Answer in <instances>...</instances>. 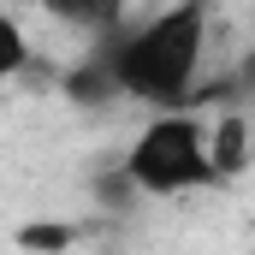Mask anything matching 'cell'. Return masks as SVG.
Returning <instances> with one entry per match:
<instances>
[{
  "mask_svg": "<svg viewBox=\"0 0 255 255\" xmlns=\"http://www.w3.org/2000/svg\"><path fill=\"white\" fill-rule=\"evenodd\" d=\"M125 101L154 113H184L202 101V65H208V0H172L154 18L125 24L119 36L95 42Z\"/></svg>",
  "mask_w": 255,
  "mask_h": 255,
  "instance_id": "6da1fadb",
  "label": "cell"
},
{
  "mask_svg": "<svg viewBox=\"0 0 255 255\" xmlns=\"http://www.w3.org/2000/svg\"><path fill=\"white\" fill-rule=\"evenodd\" d=\"M119 172L136 184V196H196V190L226 184L214 172L208 125H202L196 107H184V113H154L148 125L136 130V142L125 148Z\"/></svg>",
  "mask_w": 255,
  "mask_h": 255,
  "instance_id": "7a4b0ae2",
  "label": "cell"
},
{
  "mask_svg": "<svg viewBox=\"0 0 255 255\" xmlns=\"http://www.w3.org/2000/svg\"><path fill=\"white\" fill-rule=\"evenodd\" d=\"M36 6H42L54 24L89 36V42L119 36V30H125V12H130V0H36Z\"/></svg>",
  "mask_w": 255,
  "mask_h": 255,
  "instance_id": "3957f363",
  "label": "cell"
},
{
  "mask_svg": "<svg viewBox=\"0 0 255 255\" xmlns=\"http://www.w3.org/2000/svg\"><path fill=\"white\" fill-rule=\"evenodd\" d=\"M60 89H65V101H71V107H83V113L125 101V95H119V83H113V65H107V54H101V48H89L77 65H65Z\"/></svg>",
  "mask_w": 255,
  "mask_h": 255,
  "instance_id": "277c9868",
  "label": "cell"
},
{
  "mask_svg": "<svg viewBox=\"0 0 255 255\" xmlns=\"http://www.w3.org/2000/svg\"><path fill=\"white\" fill-rule=\"evenodd\" d=\"M208 154H214L220 178H238L250 166V113L244 107H226L220 125H208Z\"/></svg>",
  "mask_w": 255,
  "mask_h": 255,
  "instance_id": "5b68a950",
  "label": "cell"
},
{
  "mask_svg": "<svg viewBox=\"0 0 255 255\" xmlns=\"http://www.w3.org/2000/svg\"><path fill=\"white\" fill-rule=\"evenodd\" d=\"M24 65H30V36L12 12H0V83H12Z\"/></svg>",
  "mask_w": 255,
  "mask_h": 255,
  "instance_id": "8992f818",
  "label": "cell"
},
{
  "mask_svg": "<svg viewBox=\"0 0 255 255\" xmlns=\"http://www.w3.org/2000/svg\"><path fill=\"white\" fill-rule=\"evenodd\" d=\"M18 244H24V250H65V244H71V232H65V226H24V232H18Z\"/></svg>",
  "mask_w": 255,
  "mask_h": 255,
  "instance_id": "52a82bcc",
  "label": "cell"
}]
</instances>
